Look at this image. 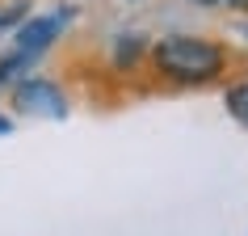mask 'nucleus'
<instances>
[{
    "instance_id": "nucleus-1",
    "label": "nucleus",
    "mask_w": 248,
    "mask_h": 236,
    "mask_svg": "<svg viewBox=\"0 0 248 236\" xmlns=\"http://www.w3.org/2000/svg\"><path fill=\"white\" fill-rule=\"evenodd\" d=\"M152 64L164 80L172 84H206V80L223 76L227 67V51L219 42L189 38V34H172V38L152 47Z\"/></svg>"
},
{
    "instance_id": "nucleus-2",
    "label": "nucleus",
    "mask_w": 248,
    "mask_h": 236,
    "mask_svg": "<svg viewBox=\"0 0 248 236\" xmlns=\"http://www.w3.org/2000/svg\"><path fill=\"white\" fill-rule=\"evenodd\" d=\"M67 17H72V9H59V13H51V17H34V21H26V26L17 30V51L26 55V59H34L42 47H51V38L67 26Z\"/></svg>"
},
{
    "instance_id": "nucleus-3",
    "label": "nucleus",
    "mask_w": 248,
    "mask_h": 236,
    "mask_svg": "<svg viewBox=\"0 0 248 236\" xmlns=\"http://www.w3.org/2000/svg\"><path fill=\"white\" fill-rule=\"evenodd\" d=\"M13 105L17 110H51V114H63V97L55 93V84H46V80H26L21 89H17V97H13Z\"/></svg>"
},
{
    "instance_id": "nucleus-4",
    "label": "nucleus",
    "mask_w": 248,
    "mask_h": 236,
    "mask_svg": "<svg viewBox=\"0 0 248 236\" xmlns=\"http://www.w3.org/2000/svg\"><path fill=\"white\" fill-rule=\"evenodd\" d=\"M139 51H147V42L139 38V34H126V38H118V64L131 67L135 59H139Z\"/></svg>"
},
{
    "instance_id": "nucleus-5",
    "label": "nucleus",
    "mask_w": 248,
    "mask_h": 236,
    "mask_svg": "<svg viewBox=\"0 0 248 236\" xmlns=\"http://www.w3.org/2000/svg\"><path fill=\"white\" fill-rule=\"evenodd\" d=\"M227 110H232V114L248 127V84H235V89L227 93Z\"/></svg>"
},
{
    "instance_id": "nucleus-6",
    "label": "nucleus",
    "mask_w": 248,
    "mask_h": 236,
    "mask_svg": "<svg viewBox=\"0 0 248 236\" xmlns=\"http://www.w3.org/2000/svg\"><path fill=\"white\" fill-rule=\"evenodd\" d=\"M30 13V4L26 0H17V4H9V9H0V34L4 30H21V17Z\"/></svg>"
},
{
    "instance_id": "nucleus-7",
    "label": "nucleus",
    "mask_w": 248,
    "mask_h": 236,
    "mask_svg": "<svg viewBox=\"0 0 248 236\" xmlns=\"http://www.w3.org/2000/svg\"><path fill=\"white\" fill-rule=\"evenodd\" d=\"M26 64H30V59H26L21 51H17V55H9V59H0V84H4V80H13Z\"/></svg>"
},
{
    "instance_id": "nucleus-8",
    "label": "nucleus",
    "mask_w": 248,
    "mask_h": 236,
    "mask_svg": "<svg viewBox=\"0 0 248 236\" xmlns=\"http://www.w3.org/2000/svg\"><path fill=\"white\" fill-rule=\"evenodd\" d=\"M194 4H206V9H244L248 13V0H194Z\"/></svg>"
},
{
    "instance_id": "nucleus-9",
    "label": "nucleus",
    "mask_w": 248,
    "mask_h": 236,
    "mask_svg": "<svg viewBox=\"0 0 248 236\" xmlns=\"http://www.w3.org/2000/svg\"><path fill=\"white\" fill-rule=\"evenodd\" d=\"M0 131H9V122H4V118H0Z\"/></svg>"
}]
</instances>
